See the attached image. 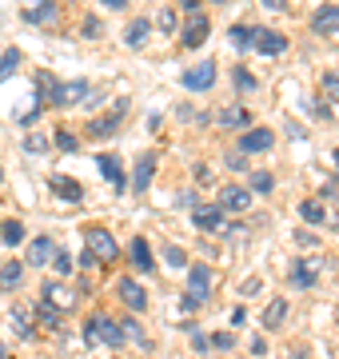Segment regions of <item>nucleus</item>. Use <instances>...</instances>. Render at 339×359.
<instances>
[{
  "label": "nucleus",
  "instance_id": "1",
  "mask_svg": "<svg viewBox=\"0 0 339 359\" xmlns=\"http://www.w3.org/2000/svg\"><path fill=\"white\" fill-rule=\"evenodd\" d=\"M251 48L263 56H279V52H287V36L275 28H251Z\"/></svg>",
  "mask_w": 339,
  "mask_h": 359
},
{
  "label": "nucleus",
  "instance_id": "2",
  "mask_svg": "<svg viewBox=\"0 0 339 359\" xmlns=\"http://www.w3.org/2000/svg\"><path fill=\"white\" fill-rule=\"evenodd\" d=\"M272 144H275V132L272 128H248L244 136H240V144H235V152H272Z\"/></svg>",
  "mask_w": 339,
  "mask_h": 359
},
{
  "label": "nucleus",
  "instance_id": "3",
  "mask_svg": "<svg viewBox=\"0 0 339 359\" xmlns=\"http://www.w3.org/2000/svg\"><path fill=\"white\" fill-rule=\"evenodd\" d=\"M88 252H92L96 259H104V264H112V259L120 256V244L112 240V236H108L104 228H92V231H88Z\"/></svg>",
  "mask_w": 339,
  "mask_h": 359
},
{
  "label": "nucleus",
  "instance_id": "4",
  "mask_svg": "<svg viewBox=\"0 0 339 359\" xmlns=\"http://www.w3.org/2000/svg\"><path fill=\"white\" fill-rule=\"evenodd\" d=\"M56 16H60V4L56 0H25V20L28 25H53Z\"/></svg>",
  "mask_w": 339,
  "mask_h": 359
},
{
  "label": "nucleus",
  "instance_id": "5",
  "mask_svg": "<svg viewBox=\"0 0 339 359\" xmlns=\"http://www.w3.org/2000/svg\"><path fill=\"white\" fill-rule=\"evenodd\" d=\"M212 84H216V65H212V60H204V65L184 72V88L188 92H208Z\"/></svg>",
  "mask_w": 339,
  "mask_h": 359
},
{
  "label": "nucleus",
  "instance_id": "6",
  "mask_svg": "<svg viewBox=\"0 0 339 359\" xmlns=\"http://www.w3.org/2000/svg\"><path fill=\"white\" fill-rule=\"evenodd\" d=\"M216 208H220V212H251V192L228 184V188H220V204Z\"/></svg>",
  "mask_w": 339,
  "mask_h": 359
},
{
  "label": "nucleus",
  "instance_id": "7",
  "mask_svg": "<svg viewBox=\"0 0 339 359\" xmlns=\"http://www.w3.org/2000/svg\"><path fill=\"white\" fill-rule=\"evenodd\" d=\"M208 32H212V20L208 16H200V13H192V20H188V28H184V48L192 52V48H200L204 40H208Z\"/></svg>",
  "mask_w": 339,
  "mask_h": 359
},
{
  "label": "nucleus",
  "instance_id": "8",
  "mask_svg": "<svg viewBox=\"0 0 339 359\" xmlns=\"http://www.w3.org/2000/svg\"><path fill=\"white\" fill-rule=\"evenodd\" d=\"M208 287H212V268L208 264L188 268V295H196L200 304H204V299H208Z\"/></svg>",
  "mask_w": 339,
  "mask_h": 359
},
{
  "label": "nucleus",
  "instance_id": "9",
  "mask_svg": "<svg viewBox=\"0 0 339 359\" xmlns=\"http://www.w3.org/2000/svg\"><path fill=\"white\" fill-rule=\"evenodd\" d=\"M124 112H128V104H120L116 112L100 116V120H88V136H96V140H100V136H112V132L124 124Z\"/></svg>",
  "mask_w": 339,
  "mask_h": 359
},
{
  "label": "nucleus",
  "instance_id": "10",
  "mask_svg": "<svg viewBox=\"0 0 339 359\" xmlns=\"http://www.w3.org/2000/svg\"><path fill=\"white\" fill-rule=\"evenodd\" d=\"M84 96H88V84H84V80H72V84H56V88H53V104H56V108L80 104Z\"/></svg>",
  "mask_w": 339,
  "mask_h": 359
},
{
  "label": "nucleus",
  "instance_id": "11",
  "mask_svg": "<svg viewBox=\"0 0 339 359\" xmlns=\"http://www.w3.org/2000/svg\"><path fill=\"white\" fill-rule=\"evenodd\" d=\"M192 224H196L200 231H220L223 228V212L216 204H204V208H196V212H192Z\"/></svg>",
  "mask_w": 339,
  "mask_h": 359
},
{
  "label": "nucleus",
  "instance_id": "12",
  "mask_svg": "<svg viewBox=\"0 0 339 359\" xmlns=\"http://www.w3.org/2000/svg\"><path fill=\"white\" fill-rule=\"evenodd\" d=\"M120 299H124L132 311H144V308H148V292H144L136 280H128V276L120 280Z\"/></svg>",
  "mask_w": 339,
  "mask_h": 359
},
{
  "label": "nucleus",
  "instance_id": "13",
  "mask_svg": "<svg viewBox=\"0 0 339 359\" xmlns=\"http://www.w3.org/2000/svg\"><path fill=\"white\" fill-rule=\"evenodd\" d=\"M152 172H156V152H144L136 160V176H132V188L136 192H148V184H152Z\"/></svg>",
  "mask_w": 339,
  "mask_h": 359
},
{
  "label": "nucleus",
  "instance_id": "14",
  "mask_svg": "<svg viewBox=\"0 0 339 359\" xmlns=\"http://www.w3.org/2000/svg\"><path fill=\"white\" fill-rule=\"evenodd\" d=\"M56 252V244L48 240V236H36L32 244H28V268H40V264H48Z\"/></svg>",
  "mask_w": 339,
  "mask_h": 359
},
{
  "label": "nucleus",
  "instance_id": "15",
  "mask_svg": "<svg viewBox=\"0 0 339 359\" xmlns=\"http://www.w3.org/2000/svg\"><path fill=\"white\" fill-rule=\"evenodd\" d=\"M312 32H339V4H324L312 16Z\"/></svg>",
  "mask_w": 339,
  "mask_h": 359
},
{
  "label": "nucleus",
  "instance_id": "16",
  "mask_svg": "<svg viewBox=\"0 0 339 359\" xmlns=\"http://www.w3.org/2000/svg\"><path fill=\"white\" fill-rule=\"evenodd\" d=\"M53 192L60 196V200H68V204H80V200H84V188H80L72 176H53Z\"/></svg>",
  "mask_w": 339,
  "mask_h": 359
},
{
  "label": "nucleus",
  "instance_id": "17",
  "mask_svg": "<svg viewBox=\"0 0 339 359\" xmlns=\"http://www.w3.org/2000/svg\"><path fill=\"white\" fill-rule=\"evenodd\" d=\"M20 280H25V264H20V259H8V264L0 268V292H16Z\"/></svg>",
  "mask_w": 339,
  "mask_h": 359
},
{
  "label": "nucleus",
  "instance_id": "18",
  "mask_svg": "<svg viewBox=\"0 0 339 359\" xmlns=\"http://www.w3.org/2000/svg\"><path fill=\"white\" fill-rule=\"evenodd\" d=\"M284 320H287V299H272L268 311H263V327H268V332H279Z\"/></svg>",
  "mask_w": 339,
  "mask_h": 359
},
{
  "label": "nucleus",
  "instance_id": "19",
  "mask_svg": "<svg viewBox=\"0 0 339 359\" xmlns=\"http://www.w3.org/2000/svg\"><path fill=\"white\" fill-rule=\"evenodd\" d=\"M96 164H100L104 180H112V188H116V192H124V168H120V160H116V156H100Z\"/></svg>",
  "mask_w": 339,
  "mask_h": 359
},
{
  "label": "nucleus",
  "instance_id": "20",
  "mask_svg": "<svg viewBox=\"0 0 339 359\" xmlns=\"http://www.w3.org/2000/svg\"><path fill=\"white\" fill-rule=\"evenodd\" d=\"M291 287H300V292L315 287V268H312V264H303V259L291 264Z\"/></svg>",
  "mask_w": 339,
  "mask_h": 359
},
{
  "label": "nucleus",
  "instance_id": "21",
  "mask_svg": "<svg viewBox=\"0 0 339 359\" xmlns=\"http://www.w3.org/2000/svg\"><path fill=\"white\" fill-rule=\"evenodd\" d=\"M132 264H136L144 276L156 268V259H152V248H148V240H132Z\"/></svg>",
  "mask_w": 339,
  "mask_h": 359
},
{
  "label": "nucleus",
  "instance_id": "22",
  "mask_svg": "<svg viewBox=\"0 0 339 359\" xmlns=\"http://www.w3.org/2000/svg\"><path fill=\"white\" fill-rule=\"evenodd\" d=\"M96 320H100V344L124 347V332H120V323H116V320H108V316H96Z\"/></svg>",
  "mask_w": 339,
  "mask_h": 359
},
{
  "label": "nucleus",
  "instance_id": "23",
  "mask_svg": "<svg viewBox=\"0 0 339 359\" xmlns=\"http://www.w3.org/2000/svg\"><path fill=\"white\" fill-rule=\"evenodd\" d=\"M148 32H152V20H148V16H136L128 25V32H124V40H128L132 48H140L144 40H148Z\"/></svg>",
  "mask_w": 339,
  "mask_h": 359
},
{
  "label": "nucleus",
  "instance_id": "24",
  "mask_svg": "<svg viewBox=\"0 0 339 359\" xmlns=\"http://www.w3.org/2000/svg\"><path fill=\"white\" fill-rule=\"evenodd\" d=\"M216 120H220V128H251V112H244V108H228Z\"/></svg>",
  "mask_w": 339,
  "mask_h": 359
},
{
  "label": "nucleus",
  "instance_id": "25",
  "mask_svg": "<svg viewBox=\"0 0 339 359\" xmlns=\"http://www.w3.org/2000/svg\"><path fill=\"white\" fill-rule=\"evenodd\" d=\"M0 240L8 248L25 244V224H20V219H4V224H0Z\"/></svg>",
  "mask_w": 339,
  "mask_h": 359
},
{
  "label": "nucleus",
  "instance_id": "26",
  "mask_svg": "<svg viewBox=\"0 0 339 359\" xmlns=\"http://www.w3.org/2000/svg\"><path fill=\"white\" fill-rule=\"evenodd\" d=\"M300 216L307 219V224H315V228H319V224H327V212H324V204H319V200H303Z\"/></svg>",
  "mask_w": 339,
  "mask_h": 359
},
{
  "label": "nucleus",
  "instance_id": "27",
  "mask_svg": "<svg viewBox=\"0 0 339 359\" xmlns=\"http://www.w3.org/2000/svg\"><path fill=\"white\" fill-rule=\"evenodd\" d=\"M36 320L44 323V327H60V311H56V304L40 299V304H36Z\"/></svg>",
  "mask_w": 339,
  "mask_h": 359
},
{
  "label": "nucleus",
  "instance_id": "28",
  "mask_svg": "<svg viewBox=\"0 0 339 359\" xmlns=\"http://www.w3.org/2000/svg\"><path fill=\"white\" fill-rule=\"evenodd\" d=\"M16 68H20V48H8L4 56H0V84H4V80L13 76Z\"/></svg>",
  "mask_w": 339,
  "mask_h": 359
},
{
  "label": "nucleus",
  "instance_id": "29",
  "mask_svg": "<svg viewBox=\"0 0 339 359\" xmlns=\"http://www.w3.org/2000/svg\"><path fill=\"white\" fill-rule=\"evenodd\" d=\"M251 188H248V192H260V196H268V192H272V188H275V176H272V172H251Z\"/></svg>",
  "mask_w": 339,
  "mask_h": 359
},
{
  "label": "nucleus",
  "instance_id": "30",
  "mask_svg": "<svg viewBox=\"0 0 339 359\" xmlns=\"http://www.w3.org/2000/svg\"><path fill=\"white\" fill-rule=\"evenodd\" d=\"M232 80H235V88H240V92H256V84H260V80L251 76L244 65H235V68H232Z\"/></svg>",
  "mask_w": 339,
  "mask_h": 359
},
{
  "label": "nucleus",
  "instance_id": "31",
  "mask_svg": "<svg viewBox=\"0 0 339 359\" xmlns=\"http://www.w3.org/2000/svg\"><path fill=\"white\" fill-rule=\"evenodd\" d=\"M8 320H13V327L25 335V339H32V335H36V327H32V320L25 316V308H13V316H8Z\"/></svg>",
  "mask_w": 339,
  "mask_h": 359
},
{
  "label": "nucleus",
  "instance_id": "32",
  "mask_svg": "<svg viewBox=\"0 0 339 359\" xmlns=\"http://www.w3.org/2000/svg\"><path fill=\"white\" fill-rule=\"evenodd\" d=\"M120 332L128 335V339H136V344H140L144 351H148V347H152V344H148V339H144V332H140V323L132 320V316H128V320H124V323H120Z\"/></svg>",
  "mask_w": 339,
  "mask_h": 359
},
{
  "label": "nucleus",
  "instance_id": "33",
  "mask_svg": "<svg viewBox=\"0 0 339 359\" xmlns=\"http://www.w3.org/2000/svg\"><path fill=\"white\" fill-rule=\"evenodd\" d=\"M228 36H232V44H235V48H240V52H248V48H251V28L235 25L232 32H228Z\"/></svg>",
  "mask_w": 339,
  "mask_h": 359
},
{
  "label": "nucleus",
  "instance_id": "34",
  "mask_svg": "<svg viewBox=\"0 0 339 359\" xmlns=\"http://www.w3.org/2000/svg\"><path fill=\"white\" fill-rule=\"evenodd\" d=\"M164 264H168V268H184V264H188V256H184V248L168 244V248H164Z\"/></svg>",
  "mask_w": 339,
  "mask_h": 359
},
{
  "label": "nucleus",
  "instance_id": "35",
  "mask_svg": "<svg viewBox=\"0 0 339 359\" xmlns=\"http://www.w3.org/2000/svg\"><path fill=\"white\" fill-rule=\"evenodd\" d=\"M208 347H216V351H232V347H235V335H232V332L208 335Z\"/></svg>",
  "mask_w": 339,
  "mask_h": 359
},
{
  "label": "nucleus",
  "instance_id": "36",
  "mask_svg": "<svg viewBox=\"0 0 339 359\" xmlns=\"http://www.w3.org/2000/svg\"><path fill=\"white\" fill-rule=\"evenodd\" d=\"M53 268H56V276H72V256L68 252H53Z\"/></svg>",
  "mask_w": 339,
  "mask_h": 359
},
{
  "label": "nucleus",
  "instance_id": "37",
  "mask_svg": "<svg viewBox=\"0 0 339 359\" xmlns=\"http://www.w3.org/2000/svg\"><path fill=\"white\" fill-rule=\"evenodd\" d=\"M324 96L327 100H339V72H327L324 76Z\"/></svg>",
  "mask_w": 339,
  "mask_h": 359
},
{
  "label": "nucleus",
  "instance_id": "38",
  "mask_svg": "<svg viewBox=\"0 0 339 359\" xmlns=\"http://www.w3.org/2000/svg\"><path fill=\"white\" fill-rule=\"evenodd\" d=\"M84 344H100V320H96V316H92L88 323H84Z\"/></svg>",
  "mask_w": 339,
  "mask_h": 359
},
{
  "label": "nucleus",
  "instance_id": "39",
  "mask_svg": "<svg viewBox=\"0 0 339 359\" xmlns=\"http://www.w3.org/2000/svg\"><path fill=\"white\" fill-rule=\"evenodd\" d=\"M56 148H60V152H80V148H76V136H72V132H56Z\"/></svg>",
  "mask_w": 339,
  "mask_h": 359
},
{
  "label": "nucleus",
  "instance_id": "40",
  "mask_svg": "<svg viewBox=\"0 0 339 359\" xmlns=\"http://www.w3.org/2000/svg\"><path fill=\"white\" fill-rule=\"evenodd\" d=\"M25 152H32V156L48 152V140H44V136H28V140H25Z\"/></svg>",
  "mask_w": 339,
  "mask_h": 359
},
{
  "label": "nucleus",
  "instance_id": "41",
  "mask_svg": "<svg viewBox=\"0 0 339 359\" xmlns=\"http://www.w3.org/2000/svg\"><path fill=\"white\" fill-rule=\"evenodd\" d=\"M176 28V13H160V32H172Z\"/></svg>",
  "mask_w": 339,
  "mask_h": 359
},
{
  "label": "nucleus",
  "instance_id": "42",
  "mask_svg": "<svg viewBox=\"0 0 339 359\" xmlns=\"http://www.w3.org/2000/svg\"><path fill=\"white\" fill-rule=\"evenodd\" d=\"M100 32H104V28H100V20H96V16H92L88 25H84V36H100Z\"/></svg>",
  "mask_w": 339,
  "mask_h": 359
},
{
  "label": "nucleus",
  "instance_id": "43",
  "mask_svg": "<svg viewBox=\"0 0 339 359\" xmlns=\"http://www.w3.org/2000/svg\"><path fill=\"white\" fill-rule=\"evenodd\" d=\"M296 244H300V248H312L315 236H312V231H296Z\"/></svg>",
  "mask_w": 339,
  "mask_h": 359
},
{
  "label": "nucleus",
  "instance_id": "44",
  "mask_svg": "<svg viewBox=\"0 0 339 359\" xmlns=\"http://www.w3.org/2000/svg\"><path fill=\"white\" fill-rule=\"evenodd\" d=\"M180 304H184V311H200V299H196V295H188V292H184Z\"/></svg>",
  "mask_w": 339,
  "mask_h": 359
},
{
  "label": "nucleus",
  "instance_id": "45",
  "mask_svg": "<svg viewBox=\"0 0 339 359\" xmlns=\"http://www.w3.org/2000/svg\"><path fill=\"white\" fill-rule=\"evenodd\" d=\"M96 264H100V259H96V256H92V252H84V256H80V268H96Z\"/></svg>",
  "mask_w": 339,
  "mask_h": 359
},
{
  "label": "nucleus",
  "instance_id": "46",
  "mask_svg": "<svg viewBox=\"0 0 339 359\" xmlns=\"http://www.w3.org/2000/svg\"><path fill=\"white\" fill-rule=\"evenodd\" d=\"M312 112H315V120H331V112H327V104H312Z\"/></svg>",
  "mask_w": 339,
  "mask_h": 359
},
{
  "label": "nucleus",
  "instance_id": "47",
  "mask_svg": "<svg viewBox=\"0 0 339 359\" xmlns=\"http://www.w3.org/2000/svg\"><path fill=\"white\" fill-rule=\"evenodd\" d=\"M228 168H244V152H228Z\"/></svg>",
  "mask_w": 339,
  "mask_h": 359
},
{
  "label": "nucleus",
  "instance_id": "48",
  "mask_svg": "<svg viewBox=\"0 0 339 359\" xmlns=\"http://www.w3.org/2000/svg\"><path fill=\"white\" fill-rule=\"evenodd\" d=\"M260 287H263L260 280H248V283H244V295H260Z\"/></svg>",
  "mask_w": 339,
  "mask_h": 359
},
{
  "label": "nucleus",
  "instance_id": "49",
  "mask_svg": "<svg viewBox=\"0 0 339 359\" xmlns=\"http://www.w3.org/2000/svg\"><path fill=\"white\" fill-rule=\"evenodd\" d=\"M180 8H184V13H196V8H200V0H180Z\"/></svg>",
  "mask_w": 339,
  "mask_h": 359
},
{
  "label": "nucleus",
  "instance_id": "50",
  "mask_svg": "<svg viewBox=\"0 0 339 359\" xmlns=\"http://www.w3.org/2000/svg\"><path fill=\"white\" fill-rule=\"evenodd\" d=\"M100 4H108V8H124L128 0H100Z\"/></svg>",
  "mask_w": 339,
  "mask_h": 359
},
{
  "label": "nucleus",
  "instance_id": "51",
  "mask_svg": "<svg viewBox=\"0 0 339 359\" xmlns=\"http://www.w3.org/2000/svg\"><path fill=\"white\" fill-rule=\"evenodd\" d=\"M263 4H268V8H272V13H275V8H284V0H263Z\"/></svg>",
  "mask_w": 339,
  "mask_h": 359
},
{
  "label": "nucleus",
  "instance_id": "52",
  "mask_svg": "<svg viewBox=\"0 0 339 359\" xmlns=\"http://www.w3.org/2000/svg\"><path fill=\"white\" fill-rule=\"evenodd\" d=\"M0 359H8V347H4V344H0Z\"/></svg>",
  "mask_w": 339,
  "mask_h": 359
},
{
  "label": "nucleus",
  "instance_id": "53",
  "mask_svg": "<svg viewBox=\"0 0 339 359\" xmlns=\"http://www.w3.org/2000/svg\"><path fill=\"white\" fill-rule=\"evenodd\" d=\"M335 164H339V148H335Z\"/></svg>",
  "mask_w": 339,
  "mask_h": 359
},
{
  "label": "nucleus",
  "instance_id": "54",
  "mask_svg": "<svg viewBox=\"0 0 339 359\" xmlns=\"http://www.w3.org/2000/svg\"><path fill=\"white\" fill-rule=\"evenodd\" d=\"M0 184H4V172H0Z\"/></svg>",
  "mask_w": 339,
  "mask_h": 359
},
{
  "label": "nucleus",
  "instance_id": "55",
  "mask_svg": "<svg viewBox=\"0 0 339 359\" xmlns=\"http://www.w3.org/2000/svg\"><path fill=\"white\" fill-rule=\"evenodd\" d=\"M216 4H223V0H216Z\"/></svg>",
  "mask_w": 339,
  "mask_h": 359
},
{
  "label": "nucleus",
  "instance_id": "56",
  "mask_svg": "<svg viewBox=\"0 0 339 359\" xmlns=\"http://www.w3.org/2000/svg\"><path fill=\"white\" fill-rule=\"evenodd\" d=\"M335 320H339V311H335Z\"/></svg>",
  "mask_w": 339,
  "mask_h": 359
}]
</instances>
